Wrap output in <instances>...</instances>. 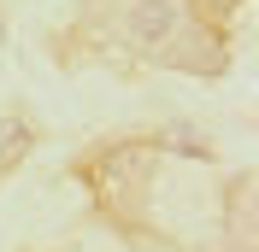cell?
<instances>
[{"label": "cell", "mask_w": 259, "mask_h": 252, "mask_svg": "<svg viewBox=\"0 0 259 252\" xmlns=\"http://www.w3.org/2000/svg\"><path fill=\"white\" fill-rule=\"evenodd\" d=\"M130 41H142V47H165L171 35H177V0H136L124 18Z\"/></svg>", "instance_id": "6da1fadb"}, {"label": "cell", "mask_w": 259, "mask_h": 252, "mask_svg": "<svg viewBox=\"0 0 259 252\" xmlns=\"http://www.w3.org/2000/svg\"><path fill=\"white\" fill-rule=\"evenodd\" d=\"M24 141H30V129L18 123V117H6V123H0V158H18Z\"/></svg>", "instance_id": "7a4b0ae2"}]
</instances>
